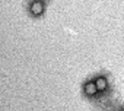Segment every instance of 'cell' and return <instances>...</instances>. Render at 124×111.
I'll return each mask as SVG.
<instances>
[{
  "label": "cell",
  "mask_w": 124,
  "mask_h": 111,
  "mask_svg": "<svg viewBox=\"0 0 124 111\" xmlns=\"http://www.w3.org/2000/svg\"><path fill=\"white\" fill-rule=\"evenodd\" d=\"M31 12H32V15H35V16L41 15V13H42V5H41L39 2H35V3L31 6Z\"/></svg>",
  "instance_id": "cell-3"
},
{
  "label": "cell",
  "mask_w": 124,
  "mask_h": 111,
  "mask_svg": "<svg viewBox=\"0 0 124 111\" xmlns=\"http://www.w3.org/2000/svg\"><path fill=\"white\" fill-rule=\"evenodd\" d=\"M95 83H96V86H98V91H105V89H107V86H108V82H107V79H105L104 76L96 78Z\"/></svg>",
  "instance_id": "cell-2"
},
{
  "label": "cell",
  "mask_w": 124,
  "mask_h": 111,
  "mask_svg": "<svg viewBox=\"0 0 124 111\" xmlns=\"http://www.w3.org/2000/svg\"><path fill=\"white\" fill-rule=\"evenodd\" d=\"M85 94L89 95V96L96 95V94H98V86H96V83H95V82H88V83L85 85Z\"/></svg>",
  "instance_id": "cell-1"
}]
</instances>
